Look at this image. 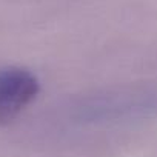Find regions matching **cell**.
<instances>
[{
	"label": "cell",
	"mask_w": 157,
	"mask_h": 157,
	"mask_svg": "<svg viewBox=\"0 0 157 157\" xmlns=\"http://www.w3.org/2000/svg\"><path fill=\"white\" fill-rule=\"evenodd\" d=\"M39 82L36 75L19 66L0 69V125H8L36 99Z\"/></svg>",
	"instance_id": "6da1fadb"
}]
</instances>
